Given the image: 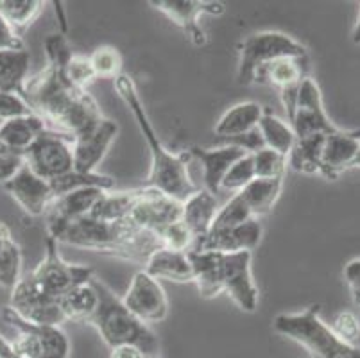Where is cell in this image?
Returning a JSON list of instances; mask_svg holds the SVG:
<instances>
[{"label": "cell", "mask_w": 360, "mask_h": 358, "mask_svg": "<svg viewBox=\"0 0 360 358\" xmlns=\"http://www.w3.org/2000/svg\"><path fill=\"white\" fill-rule=\"evenodd\" d=\"M91 278L94 269L63 260L58 251V242L47 235L44 260L11 288L9 307L32 324L61 326L67 319L60 308V300L72 288L88 283Z\"/></svg>", "instance_id": "obj_1"}, {"label": "cell", "mask_w": 360, "mask_h": 358, "mask_svg": "<svg viewBox=\"0 0 360 358\" xmlns=\"http://www.w3.org/2000/svg\"><path fill=\"white\" fill-rule=\"evenodd\" d=\"M20 95L31 111L41 118L47 129L77 138L103 120V111L88 90L72 87L63 72L45 67L29 77Z\"/></svg>", "instance_id": "obj_2"}, {"label": "cell", "mask_w": 360, "mask_h": 358, "mask_svg": "<svg viewBox=\"0 0 360 358\" xmlns=\"http://www.w3.org/2000/svg\"><path fill=\"white\" fill-rule=\"evenodd\" d=\"M51 238H54L58 244L115 256L142 265L147 264L153 252L165 249L156 233L140 229L129 221L103 222L88 215L67 224Z\"/></svg>", "instance_id": "obj_3"}, {"label": "cell", "mask_w": 360, "mask_h": 358, "mask_svg": "<svg viewBox=\"0 0 360 358\" xmlns=\"http://www.w3.org/2000/svg\"><path fill=\"white\" fill-rule=\"evenodd\" d=\"M115 90L124 103H126V106L129 108L131 113H133L140 127V133H142L147 146H149L150 169L146 186L162 190L163 193H167V196L179 203L186 201L199 188L192 181L191 174L186 170L185 154H172L163 146L162 140L156 134L155 127L150 124L149 115H147L146 108H143L142 98H140L136 84L131 75H119L115 79Z\"/></svg>", "instance_id": "obj_4"}, {"label": "cell", "mask_w": 360, "mask_h": 358, "mask_svg": "<svg viewBox=\"0 0 360 358\" xmlns=\"http://www.w3.org/2000/svg\"><path fill=\"white\" fill-rule=\"evenodd\" d=\"M91 283L99 294V307L90 324L99 331L101 339L110 350L119 346H136L146 357H156L160 340L147 324L124 307L122 300L113 294L110 287L99 278H91Z\"/></svg>", "instance_id": "obj_5"}, {"label": "cell", "mask_w": 360, "mask_h": 358, "mask_svg": "<svg viewBox=\"0 0 360 358\" xmlns=\"http://www.w3.org/2000/svg\"><path fill=\"white\" fill-rule=\"evenodd\" d=\"M273 330L305 347L312 358H360V347L340 340L319 317V305L274 317Z\"/></svg>", "instance_id": "obj_6"}, {"label": "cell", "mask_w": 360, "mask_h": 358, "mask_svg": "<svg viewBox=\"0 0 360 358\" xmlns=\"http://www.w3.org/2000/svg\"><path fill=\"white\" fill-rule=\"evenodd\" d=\"M309 51L301 41L280 31H260L238 44V84H253L255 72L280 58H303Z\"/></svg>", "instance_id": "obj_7"}, {"label": "cell", "mask_w": 360, "mask_h": 358, "mask_svg": "<svg viewBox=\"0 0 360 358\" xmlns=\"http://www.w3.org/2000/svg\"><path fill=\"white\" fill-rule=\"evenodd\" d=\"M0 317L16 331L13 353L25 358H70V340L61 326H44L22 319L11 307L0 310Z\"/></svg>", "instance_id": "obj_8"}, {"label": "cell", "mask_w": 360, "mask_h": 358, "mask_svg": "<svg viewBox=\"0 0 360 358\" xmlns=\"http://www.w3.org/2000/svg\"><path fill=\"white\" fill-rule=\"evenodd\" d=\"M72 138L65 134L45 129L36 142L25 151L24 165L29 167L36 176L45 181L74 170V153H72Z\"/></svg>", "instance_id": "obj_9"}, {"label": "cell", "mask_w": 360, "mask_h": 358, "mask_svg": "<svg viewBox=\"0 0 360 358\" xmlns=\"http://www.w3.org/2000/svg\"><path fill=\"white\" fill-rule=\"evenodd\" d=\"M253 252H233L222 255L219 260V287L230 295L231 301L242 312L253 314L258 308V287L251 272Z\"/></svg>", "instance_id": "obj_10"}, {"label": "cell", "mask_w": 360, "mask_h": 358, "mask_svg": "<svg viewBox=\"0 0 360 358\" xmlns=\"http://www.w3.org/2000/svg\"><path fill=\"white\" fill-rule=\"evenodd\" d=\"M289 124L296 134V140L316 136V134H333L340 131V127L333 126L326 115L323 95H321V88L316 83V79L307 77L301 83Z\"/></svg>", "instance_id": "obj_11"}, {"label": "cell", "mask_w": 360, "mask_h": 358, "mask_svg": "<svg viewBox=\"0 0 360 358\" xmlns=\"http://www.w3.org/2000/svg\"><path fill=\"white\" fill-rule=\"evenodd\" d=\"M127 221L140 229L158 235L167 226L181 221V203L153 186L136 188Z\"/></svg>", "instance_id": "obj_12"}, {"label": "cell", "mask_w": 360, "mask_h": 358, "mask_svg": "<svg viewBox=\"0 0 360 358\" xmlns=\"http://www.w3.org/2000/svg\"><path fill=\"white\" fill-rule=\"evenodd\" d=\"M122 303L147 326L162 323L169 315V300H167L165 290L160 281L147 274L146 271H139L133 276L129 288L122 298Z\"/></svg>", "instance_id": "obj_13"}, {"label": "cell", "mask_w": 360, "mask_h": 358, "mask_svg": "<svg viewBox=\"0 0 360 358\" xmlns=\"http://www.w3.org/2000/svg\"><path fill=\"white\" fill-rule=\"evenodd\" d=\"M150 6L169 16L194 47H205L208 44L205 31L199 25L198 18L201 15H222L226 11L224 4L217 0H150Z\"/></svg>", "instance_id": "obj_14"}, {"label": "cell", "mask_w": 360, "mask_h": 358, "mask_svg": "<svg viewBox=\"0 0 360 358\" xmlns=\"http://www.w3.org/2000/svg\"><path fill=\"white\" fill-rule=\"evenodd\" d=\"M119 126L110 118H103L99 124L88 133L74 138L72 153H74V170L83 174L97 172V167L115 142Z\"/></svg>", "instance_id": "obj_15"}, {"label": "cell", "mask_w": 360, "mask_h": 358, "mask_svg": "<svg viewBox=\"0 0 360 358\" xmlns=\"http://www.w3.org/2000/svg\"><path fill=\"white\" fill-rule=\"evenodd\" d=\"M6 192L15 199L25 213L32 217H41L47 213L49 206L56 197L52 193L49 181L36 176L29 167H22L15 176H11L6 183H2Z\"/></svg>", "instance_id": "obj_16"}, {"label": "cell", "mask_w": 360, "mask_h": 358, "mask_svg": "<svg viewBox=\"0 0 360 358\" xmlns=\"http://www.w3.org/2000/svg\"><path fill=\"white\" fill-rule=\"evenodd\" d=\"M104 192L106 190L90 186V188L74 190L70 193L56 197L52 205L49 206L47 213L44 215L45 221H47V235L56 236L67 224L90 215L91 208L104 196Z\"/></svg>", "instance_id": "obj_17"}, {"label": "cell", "mask_w": 360, "mask_h": 358, "mask_svg": "<svg viewBox=\"0 0 360 358\" xmlns=\"http://www.w3.org/2000/svg\"><path fill=\"white\" fill-rule=\"evenodd\" d=\"M262 241V226L258 219L244 222L230 229H219L208 231L206 236L194 244L191 251H214L222 255H233V252L253 251Z\"/></svg>", "instance_id": "obj_18"}, {"label": "cell", "mask_w": 360, "mask_h": 358, "mask_svg": "<svg viewBox=\"0 0 360 358\" xmlns=\"http://www.w3.org/2000/svg\"><path fill=\"white\" fill-rule=\"evenodd\" d=\"M360 149V131L340 129L325 138L321 153L319 174L328 181H335L340 174L353 165Z\"/></svg>", "instance_id": "obj_19"}, {"label": "cell", "mask_w": 360, "mask_h": 358, "mask_svg": "<svg viewBox=\"0 0 360 358\" xmlns=\"http://www.w3.org/2000/svg\"><path fill=\"white\" fill-rule=\"evenodd\" d=\"M188 156L195 158L202 167V179H205V190L217 196L221 192V185L228 170L245 156V151L235 146H222L217 149H201V147H191L186 151Z\"/></svg>", "instance_id": "obj_20"}, {"label": "cell", "mask_w": 360, "mask_h": 358, "mask_svg": "<svg viewBox=\"0 0 360 358\" xmlns=\"http://www.w3.org/2000/svg\"><path fill=\"white\" fill-rule=\"evenodd\" d=\"M310 59L303 58H280L264 65L255 72L253 84H269L278 91L300 87L307 77H310Z\"/></svg>", "instance_id": "obj_21"}, {"label": "cell", "mask_w": 360, "mask_h": 358, "mask_svg": "<svg viewBox=\"0 0 360 358\" xmlns=\"http://www.w3.org/2000/svg\"><path fill=\"white\" fill-rule=\"evenodd\" d=\"M217 212V196H214V193H210L205 188H199L186 201L181 203V222L192 233L195 242H198L201 241L202 236H206V233L210 231Z\"/></svg>", "instance_id": "obj_22"}, {"label": "cell", "mask_w": 360, "mask_h": 358, "mask_svg": "<svg viewBox=\"0 0 360 358\" xmlns=\"http://www.w3.org/2000/svg\"><path fill=\"white\" fill-rule=\"evenodd\" d=\"M143 271L155 280H167L174 283H194V269H192L188 252L160 249L153 252L147 260Z\"/></svg>", "instance_id": "obj_23"}, {"label": "cell", "mask_w": 360, "mask_h": 358, "mask_svg": "<svg viewBox=\"0 0 360 358\" xmlns=\"http://www.w3.org/2000/svg\"><path fill=\"white\" fill-rule=\"evenodd\" d=\"M264 113L265 110L262 104L253 103V101L238 103L224 111V115L215 124L214 133L222 140H230V138L250 133V131L257 129Z\"/></svg>", "instance_id": "obj_24"}, {"label": "cell", "mask_w": 360, "mask_h": 358, "mask_svg": "<svg viewBox=\"0 0 360 358\" xmlns=\"http://www.w3.org/2000/svg\"><path fill=\"white\" fill-rule=\"evenodd\" d=\"M45 129H47L45 122L34 113L13 118L0 126V143L11 153L24 156L25 151L36 142V138Z\"/></svg>", "instance_id": "obj_25"}, {"label": "cell", "mask_w": 360, "mask_h": 358, "mask_svg": "<svg viewBox=\"0 0 360 358\" xmlns=\"http://www.w3.org/2000/svg\"><path fill=\"white\" fill-rule=\"evenodd\" d=\"M97 307H99V294L91 280L72 288L60 300V308L67 323H90Z\"/></svg>", "instance_id": "obj_26"}, {"label": "cell", "mask_w": 360, "mask_h": 358, "mask_svg": "<svg viewBox=\"0 0 360 358\" xmlns=\"http://www.w3.org/2000/svg\"><path fill=\"white\" fill-rule=\"evenodd\" d=\"M283 179L285 177H280V179H257L255 177L250 185L237 192L255 219L267 215L274 208L276 201L280 199L281 188H283Z\"/></svg>", "instance_id": "obj_27"}, {"label": "cell", "mask_w": 360, "mask_h": 358, "mask_svg": "<svg viewBox=\"0 0 360 358\" xmlns=\"http://www.w3.org/2000/svg\"><path fill=\"white\" fill-rule=\"evenodd\" d=\"M31 58L25 51H0V91L20 94L29 79Z\"/></svg>", "instance_id": "obj_28"}, {"label": "cell", "mask_w": 360, "mask_h": 358, "mask_svg": "<svg viewBox=\"0 0 360 358\" xmlns=\"http://www.w3.org/2000/svg\"><path fill=\"white\" fill-rule=\"evenodd\" d=\"M326 136L328 134H316V136L296 140L292 151L287 156V163L290 169L300 174H307V176L319 174L321 153H323Z\"/></svg>", "instance_id": "obj_29"}, {"label": "cell", "mask_w": 360, "mask_h": 358, "mask_svg": "<svg viewBox=\"0 0 360 358\" xmlns=\"http://www.w3.org/2000/svg\"><path fill=\"white\" fill-rule=\"evenodd\" d=\"M22 251L4 222H0V287L13 288L22 278Z\"/></svg>", "instance_id": "obj_30"}, {"label": "cell", "mask_w": 360, "mask_h": 358, "mask_svg": "<svg viewBox=\"0 0 360 358\" xmlns=\"http://www.w3.org/2000/svg\"><path fill=\"white\" fill-rule=\"evenodd\" d=\"M258 131H260L264 143L267 149H273L276 153L289 156L292 151L294 143H296V134H294L292 127L289 122H283L281 118L271 111H265L264 117L258 122Z\"/></svg>", "instance_id": "obj_31"}, {"label": "cell", "mask_w": 360, "mask_h": 358, "mask_svg": "<svg viewBox=\"0 0 360 358\" xmlns=\"http://www.w3.org/2000/svg\"><path fill=\"white\" fill-rule=\"evenodd\" d=\"M136 188L135 190H124V192H104L96 206L91 208L90 215L91 219L103 222H120L127 221L129 217L131 206L135 201Z\"/></svg>", "instance_id": "obj_32"}, {"label": "cell", "mask_w": 360, "mask_h": 358, "mask_svg": "<svg viewBox=\"0 0 360 358\" xmlns=\"http://www.w3.org/2000/svg\"><path fill=\"white\" fill-rule=\"evenodd\" d=\"M49 185H51L54 197H61L65 193L74 192V190L90 188V186L110 192V190L115 188V179L101 172L83 174L77 172V170H72V172L65 174V176L56 177V179L49 181Z\"/></svg>", "instance_id": "obj_33"}, {"label": "cell", "mask_w": 360, "mask_h": 358, "mask_svg": "<svg viewBox=\"0 0 360 358\" xmlns=\"http://www.w3.org/2000/svg\"><path fill=\"white\" fill-rule=\"evenodd\" d=\"M45 2L41 0H0V16L18 34L31 27L32 22L41 15Z\"/></svg>", "instance_id": "obj_34"}, {"label": "cell", "mask_w": 360, "mask_h": 358, "mask_svg": "<svg viewBox=\"0 0 360 358\" xmlns=\"http://www.w3.org/2000/svg\"><path fill=\"white\" fill-rule=\"evenodd\" d=\"M253 165L257 179H280V177H285L287 169H289L287 156L267 147L253 154Z\"/></svg>", "instance_id": "obj_35"}, {"label": "cell", "mask_w": 360, "mask_h": 358, "mask_svg": "<svg viewBox=\"0 0 360 358\" xmlns=\"http://www.w3.org/2000/svg\"><path fill=\"white\" fill-rule=\"evenodd\" d=\"M88 58H90L97 79H113L115 81L119 75H122V56L115 47H111V45L97 47Z\"/></svg>", "instance_id": "obj_36"}, {"label": "cell", "mask_w": 360, "mask_h": 358, "mask_svg": "<svg viewBox=\"0 0 360 358\" xmlns=\"http://www.w3.org/2000/svg\"><path fill=\"white\" fill-rule=\"evenodd\" d=\"M251 219H255V217L251 215L250 208H248V206H245V203L242 201V197L238 196V193H235L230 201L226 203L222 208H219L210 231L235 228V226L244 224V222L251 221Z\"/></svg>", "instance_id": "obj_37"}, {"label": "cell", "mask_w": 360, "mask_h": 358, "mask_svg": "<svg viewBox=\"0 0 360 358\" xmlns=\"http://www.w3.org/2000/svg\"><path fill=\"white\" fill-rule=\"evenodd\" d=\"M45 56H47V67L56 68V70H65L68 61L72 59L74 52H72L70 44H68L67 36L63 32H52L45 38L44 41Z\"/></svg>", "instance_id": "obj_38"}, {"label": "cell", "mask_w": 360, "mask_h": 358, "mask_svg": "<svg viewBox=\"0 0 360 358\" xmlns=\"http://www.w3.org/2000/svg\"><path fill=\"white\" fill-rule=\"evenodd\" d=\"M255 179V165L253 154H245L238 162L233 163L228 174L222 179L221 190H230V192H240L244 186L250 185Z\"/></svg>", "instance_id": "obj_39"}, {"label": "cell", "mask_w": 360, "mask_h": 358, "mask_svg": "<svg viewBox=\"0 0 360 358\" xmlns=\"http://www.w3.org/2000/svg\"><path fill=\"white\" fill-rule=\"evenodd\" d=\"M65 79L72 87L79 88V90H86L94 81H96V72L90 63V58L83 54H74L68 65L63 70Z\"/></svg>", "instance_id": "obj_40"}, {"label": "cell", "mask_w": 360, "mask_h": 358, "mask_svg": "<svg viewBox=\"0 0 360 358\" xmlns=\"http://www.w3.org/2000/svg\"><path fill=\"white\" fill-rule=\"evenodd\" d=\"M160 241H162L163 248L172 249V251H185L188 252L194 248L195 238L192 233L186 229V226L181 221L174 222V224L167 226L165 229L158 233Z\"/></svg>", "instance_id": "obj_41"}, {"label": "cell", "mask_w": 360, "mask_h": 358, "mask_svg": "<svg viewBox=\"0 0 360 358\" xmlns=\"http://www.w3.org/2000/svg\"><path fill=\"white\" fill-rule=\"evenodd\" d=\"M27 115H32V111L20 94L0 91V120L2 122H8L13 118L27 117Z\"/></svg>", "instance_id": "obj_42"}, {"label": "cell", "mask_w": 360, "mask_h": 358, "mask_svg": "<svg viewBox=\"0 0 360 358\" xmlns=\"http://www.w3.org/2000/svg\"><path fill=\"white\" fill-rule=\"evenodd\" d=\"M330 328H332V331L340 340H345L348 344H355L360 337V323L356 319V315L352 314V312H340V314H337Z\"/></svg>", "instance_id": "obj_43"}, {"label": "cell", "mask_w": 360, "mask_h": 358, "mask_svg": "<svg viewBox=\"0 0 360 358\" xmlns=\"http://www.w3.org/2000/svg\"><path fill=\"white\" fill-rule=\"evenodd\" d=\"M24 167V156L15 154L0 143V183H6Z\"/></svg>", "instance_id": "obj_44"}, {"label": "cell", "mask_w": 360, "mask_h": 358, "mask_svg": "<svg viewBox=\"0 0 360 358\" xmlns=\"http://www.w3.org/2000/svg\"><path fill=\"white\" fill-rule=\"evenodd\" d=\"M24 39L0 16V51H24Z\"/></svg>", "instance_id": "obj_45"}, {"label": "cell", "mask_w": 360, "mask_h": 358, "mask_svg": "<svg viewBox=\"0 0 360 358\" xmlns=\"http://www.w3.org/2000/svg\"><path fill=\"white\" fill-rule=\"evenodd\" d=\"M345 280L355 305H360V258H355L345 265Z\"/></svg>", "instance_id": "obj_46"}, {"label": "cell", "mask_w": 360, "mask_h": 358, "mask_svg": "<svg viewBox=\"0 0 360 358\" xmlns=\"http://www.w3.org/2000/svg\"><path fill=\"white\" fill-rule=\"evenodd\" d=\"M146 354L136 346H119L111 350L110 358H143Z\"/></svg>", "instance_id": "obj_47"}, {"label": "cell", "mask_w": 360, "mask_h": 358, "mask_svg": "<svg viewBox=\"0 0 360 358\" xmlns=\"http://www.w3.org/2000/svg\"><path fill=\"white\" fill-rule=\"evenodd\" d=\"M13 354V346L11 340L4 339L2 335H0V358H8Z\"/></svg>", "instance_id": "obj_48"}, {"label": "cell", "mask_w": 360, "mask_h": 358, "mask_svg": "<svg viewBox=\"0 0 360 358\" xmlns=\"http://www.w3.org/2000/svg\"><path fill=\"white\" fill-rule=\"evenodd\" d=\"M56 6V15L60 16V22H61V32H67V18H65V13H63V4L61 2H54Z\"/></svg>", "instance_id": "obj_49"}, {"label": "cell", "mask_w": 360, "mask_h": 358, "mask_svg": "<svg viewBox=\"0 0 360 358\" xmlns=\"http://www.w3.org/2000/svg\"><path fill=\"white\" fill-rule=\"evenodd\" d=\"M352 39H353V44H355V45H360V15H359V20H356L355 27H353Z\"/></svg>", "instance_id": "obj_50"}, {"label": "cell", "mask_w": 360, "mask_h": 358, "mask_svg": "<svg viewBox=\"0 0 360 358\" xmlns=\"http://www.w3.org/2000/svg\"><path fill=\"white\" fill-rule=\"evenodd\" d=\"M352 167H356V169H360V149H359V153H356L355 160H353V165Z\"/></svg>", "instance_id": "obj_51"}, {"label": "cell", "mask_w": 360, "mask_h": 358, "mask_svg": "<svg viewBox=\"0 0 360 358\" xmlns=\"http://www.w3.org/2000/svg\"><path fill=\"white\" fill-rule=\"evenodd\" d=\"M8 358H25V357H20V354H15V353H13L11 357H8Z\"/></svg>", "instance_id": "obj_52"}, {"label": "cell", "mask_w": 360, "mask_h": 358, "mask_svg": "<svg viewBox=\"0 0 360 358\" xmlns=\"http://www.w3.org/2000/svg\"><path fill=\"white\" fill-rule=\"evenodd\" d=\"M2 124H4V122H2V120H0V126H2Z\"/></svg>", "instance_id": "obj_53"}]
</instances>
